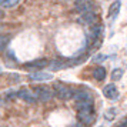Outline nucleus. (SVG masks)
Listing matches in <instances>:
<instances>
[{
  "label": "nucleus",
  "mask_w": 127,
  "mask_h": 127,
  "mask_svg": "<svg viewBox=\"0 0 127 127\" xmlns=\"http://www.w3.org/2000/svg\"><path fill=\"white\" fill-rule=\"evenodd\" d=\"M103 36V26L101 24H90V27L87 30V43L89 46H92L93 49H97V46L100 44Z\"/></svg>",
  "instance_id": "f257e3e1"
},
{
  "label": "nucleus",
  "mask_w": 127,
  "mask_h": 127,
  "mask_svg": "<svg viewBox=\"0 0 127 127\" xmlns=\"http://www.w3.org/2000/svg\"><path fill=\"white\" fill-rule=\"evenodd\" d=\"M53 93L57 96L59 98H63V100H67V98L73 97V89L67 84H64L62 81H56L54 84H53Z\"/></svg>",
  "instance_id": "f03ea898"
},
{
  "label": "nucleus",
  "mask_w": 127,
  "mask_h": 127,
  "mask_svg": "<svg viewBox=\"0 0 127 127\" xmlns=\"http://www.w3.org/2000/svg\"><path fill=\"white\" fill-rule=\"evenodd\" d=\"M33 93H34L36 98H39L40 101H49L54 96V93L47 86H34L33 87Z\"/></svg>",
  "instance_id": "7ed1b4c3"
},
{
  "label": "nucleus",
  "mask_w": 127,
  "mask_h": 127,
  "mask_svg": "<svg viewBox=\"0 0 127 127\" xmlns=\"http://www.w3.org/2000/svg\"><path fill=\"white\" fill-rule=\"evenodd\" d=\"M46 66H49V60L47 59H36L33 62H29V63L24 64V69L27 70H40L44 69Z\"/></svg>",
  "instance_id": "20e7f679"
},
{
  "label": "nucleus",
  "mask_w": 127,
  "mask_h": 127,
  "mask_svg": "<svg viewBox=\"0 0 127 127\" xmlns=\"http://www.w3.org/2000/svg\"><path fill=\"white\" fill-rule=\"evenodd\" d=\"M79 119H80V121H83L84 124H90V123L94 120V111H93V107L79 110Z\"/></svg>",
  "instance_id": "39448f33"
},
{
  "label": "nucleus",
  "mask_w": 127,
  "mask_h": 127,
  "mask_svg": "<svg viewBox=\"0 0 127 127\" xmlns=\"http://www.w3.org/2000/svg\"><path fill=\"white\" fill-rule=\"evenodd\" d=\"M17 97H20L22 100H24L26 103H29V104H33L36 103V96H34V93H32L29 90V89H22V90H19L17 92Z\"/></svg>",
  "instance_id": "423d86ee"
},
{
  "label": "nucleus",
  "mask_w": 127,
  "mask_h": 127,
  "mask_svg": "<svg viewBox=\"0 0 127 127\" xmlns=\"http://www.w3.org/2000/svg\"><path fill=\"white\" fill-rule=\"evenodd\" d=\"M74 7H76V10H77L79 13L92 12L93 10V3H92V0H77Z\"/></svg>",
  "instance_id": "0eeeda50"
},
{
  "label": "nucleus",
  "mask_w": 127,
  "mask_h": 127,
  "mask_svg": "<svg viewBox=\"0 0 127 127\" xmlns=\"http://www.w3.org/2000/svg\"><path fill=\"white\" fill-rule=\"evenodd\" d=\"M103 94H104V97L109 98V100H116L119 97V90H117V87L114 84H107L103 89Z\"/></svg>",
  "instance_id": "6e6552de"
},
{
  "label": "nucleus",
  "mask_w": 127,
  "mask_h": 127,
  "mask_svg": "<svg viewBox=\"0 0 127 127\" xmlns=\"http://www.w3.org/2000/svg\"><path fill=\"white\" fill-rule=\"evenodd\" d=\"M96 20H97V14L93 12H86V13H81V17L79 19V22L83 24H94L96 23Z\"/></svg>",
  "instance_id": "1a4fd4ad"
},
{
  "label": "nucleus",
  "mask_w": 127,
  "mask_h": 127,
  "mask_svg": "<svg viewBox=\"0 0 127 127\" xmlns=\"http://www.w3.org/2000/svg\"><path fill=\"white\" fill-rule=\"evenodd\" d=\"M53 74L52 73H44V71H36V73H32L29 76V80L32 81H46V80H52Z\"/></svg>",
  "instance_id": "9d476101"
},
{
  "label": "nucleus",
  "mask_w": 127,
  "mask_h": 127,
  "mask_svg": "<svg viewBox=\"0 0 127 127\" xmlns=\"http://www.w3.org/2000/svg\"><path fill=\"white\" fill-rule=\"evenodd\" d=\"M70 62H66L64 59H54L53 62H49V66L52 70H62L64 67H69L70 66Z\"/></svg>",
  "instance_id": "9b49d317"
},
{
  "label": "nucleus",
  "mask_w": 127,
  "mask_h": 127,
  "mask_svg": "<svg viewBox=\"0 0 127 127\" xmlns=\"http://www.w3.org/2000/svg\"><path fill=\"white\" fill-rule=\"evenodd\" d=\"M73 97L76 98V101H83V100H93L92 94L86 90H79L73 94Z\"/></svg>",
  "instance_id": "f8f14e48"
},
{
  "label": "nucleus",
  "mask_w": 127,
  "mask_h": 127,
  "mask_svg": "<svg viewBox=\"0 0 127 127\" xmlns=\"http://www.w3.org/2000/svg\"><path fill=\"white\" fill-rule=\"evenodd\" d=\"M120 6H121V3L116 0L114 3L110 6V9H109V17H111V19L117 17V14H119V12H120Z\"/></svg>",
  "instance_id": "ddd939ff"
},
{
  "label": "nucleus",
  "mask_w": 127,
  "mask_h": 127,
  "mask_svg": "<svg viewBox=\"0 0 127 127\" xmlns=\"http://www.w3.org/2000/svg\"><path fill=\"white\" fill-rule=\"evenodd\" d=\"M116 114H117V110H116V107H110V109H107L106 111H104V119L106 120H114L116 119Z\"/></svg>",
  "instance_id": "4468645a"
},
{
  "label": "nucleus",
  "mask_w": 127,
  "mask_h": 127,
  "mask_svg": "<svg viewBox=\"0 0 127 127\" xmlns=\"http://www.w3.org/2000/svg\"><path fill=\"white\" fill-rule=\"evenodd\" d=\"M93 77L96 80H104V77H106V70H104V67H97V69L93 71Z\"/></svg>",
  "instance_id": "2eb2a0df"
},
{
  "label": "nucleus",
  "mask_w": 127,
  "mask_h": 127,
  "mask_svg": "<svg viewBox=\"0 0 127 127\" xmlns=\"http://www.w3.org/2000/svg\"><path fill=\"white\" fill-rule=\"evenodd\" d=\"M20 0H0V6L4 9H12V7L17 6Z\"/></svg>",
  "instance_id": "dca6fc26"
},
{
  "label": "nucleus",
  "mask_w": 127,
  "mask_h": 127,
  "mask_svg": "<svg viewBox=\"0 0 127 127\" xmlns=\"http://www.w3.org/2000/svg\"><path fill=\"white\" fill-rule=\"evenodd\" d=\"M76 107H77V110L93 107V100H83V101H77V104H76Z\"/></svg>",
  "instance_id": "f3484780"
},
{
  "label": "nucleus",
  "mask_w": 127,
  "mask_h": 127,
  "mask_svg": "<svg viewBox=\"0 0 127 127\" xmlns=\"http://www.w3.org/2000/svg\"><path fill=\"white\" fill-rule=\"evenodd\" d=\"M9 41H10L9 34H0V52L6 49V46L9 44Z\"/></svg>",
  "instance_id": "a211bd4d"
},
{
  "label": "nucleus",
  "mask_w": 127,
  "mask_h": 127,
  "mask_svg": "<svg viewBox=\"0 0 127 127\" xmlns=\"http://www.w3.org/2000/svg\"><path fill=\"white\" fill-rule=\"evenodd\" d=\"M123 73H124V70H123V69H116V70H113V73H111V80H113V81L120 80L121 77H123Z\"/></svg>",
  "instance_id": "6ab92c4d"
},
{
  "label": "nucleus",
  "mask_w": 127,
  "mask_h": 127,
  "mask_svg": "<svg viewBox=\"0 0 127 127\" xmlns=\"http://www.w3.org/2000/svg\"><path fill=\"white\" fill-rule=\"evenodd\" d=\"M104 60H106V56H104V54H97V56L93 57V62H94V63H101Z\"/></svg>",
  "instance_id": "aec40b11"
},
{
  "label": "nucleus",
  "mask_w": 127,
  "mask_h": 127,
  "mask_svg": "<svg viewBox=\"0 0 127 127\" xmlns=\"http://www.w3.org/2000/svg\"><path fill=\"white\" fill-rule=\"evenodd\" d=\"M3 17V13H1V9H0V19Z\"/></svg>",
  "instance_id": "412c9836"
},
{
  "label": "nucleus",
  "mask_w": 127,
  "mask_h": 127,
  "mask_svg": "<svg viewBox=\"0 0 127 127\" xmlns=\"http://www.w3.org/2000/svg\"><path fill=\"white\" fill-rule=\"evenodd\" d=\"M117 127H124V126H123V124H120V126H117Z\"/></svg>",
  "instance_id": "4be33fe9"
}]
</instances>
